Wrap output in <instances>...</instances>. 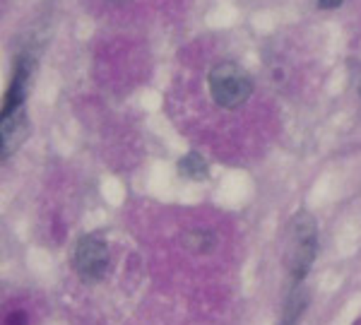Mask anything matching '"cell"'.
Wrapping results in <instances>:
<instances>
[{
	"label": "cell",
	"mask_w": 361,
	"mask_h": 325,
	"mask_svg": "<svg viewBox=\"0 0 361 325\" xmlns=\"http://www.w3.org/2000/svg\"><path fill=\"white\" fill-rule=\"evenodd\" d=\"M27 316L25 313H13V316L8 318V325H27Z\"/></svg>",
	"instance_id": "cell-9"
},
{
	"label": "cell",
	"mask_w": 361,
	"mask_h": 325,
	"mask_svg": "<svg viewBox=\"0 0 361 325\" xmlns=\"http://www.w3.org/2000/svg\"><path fill=\"white\" fill-rule=\"evenodd\" d=\"M27 137H29V118L25 114V106L13 109V111H3V116H0V157L3 159L13 157Z\"/></svg>",
	"instance_id": "cell-4"
},
{
	"label": "cell",
	"mask_w": 361,
	"mask_h": 325,
	"mask_svg": "<svg viewBox=\"0 0 361 325\" xmlns=\"http://www.w3.org/2000/svg\"><path fill=\"white\" fill-rule=\"evenodd\" d=\"M109 246L97 234H87L78 241L73 253V263L80 277L87 282H99L109 270Z\"/></svg>",
	"instance_id": "cell-3"
},
{
	"label": "cell",
	"mask_w": 361,
	"mask_h": 325,
	"mask_svg": "<svg viewBox=\"0 0 361 325\" xmlns=\"http://www.w3.org/2000/svg\"><path fill=\"white\" fill-rule=\"evenodd\" d=\"M306 304H308V294L304 289H296L292 297H289L287 306H284V316H282V323L279 325H296L299 316L306 311Z\"/></svg>",
	"instance_id": "cell-8"
},
{
	"label": "cell",
	"mask_w": 361,
	"mask_h": 325,
	"mask_svg": "<svg viewBox=\"0 0 361 325\" xmlns=\"http://www.w3.org/2000/svg\"><path fill=\"white\" fill-rule=\"evenodd\" d=\"M183 246L193 253H212L217 248V236L207 229H190L183 234Z\"/></svg>",
	"instance_id": "cell-6"
},
{
	"label": "cell",
	"mask_w": 361,
	"mask_h": 325,
	"mask_svg": "<svg viewBox=\"0 0 361 325\" xmlns=\"http://www.w3.org/2000/svg\"><path fill=\"white\" fill-rule=\"evenodd\" d=\"M178 173L185 178H190V181H202V178H207V161L202 159L197 152H188L185 157H180L178 161Z\"/></svg>",
	"instance_id": "cell-7"
},
{
	"label": "cell",
	"mask_w": 361,
	"mask_h": 325,
	"mask_svg": "<svg viewBox=\"0 0 361 325\" xmlns=\"http://www.w3.org/2000/svg\"><path fill=\"white\" fill-rule=\"evenodd\" d=\"M294 255L292 263H289V270H292V277L296 282H301L311 270L313 260H316L318 253V234H316V222L308 212H299L294 217Z\"/></svg>",
	"instance_id": "cell-2"
},
{
	"label": "cell",
	"mask_w": 361,
	"mask_h": 325,
	"mask_svg": "<svg viewBox=\"0 0 361 325\" xmlns=\"http://www.w3.org/2000/svg\"><path fill=\"white\" fill-rule=\"evenodd\" d=\"M318 5H320L323 10H333V8H340L342 0H318Z\"/></svg>",
	"instance_id": "cell-10"
},
{
	"label": "cell",
	"mask_w": 361,
	"mask_h": 325,
	"mask_svg": "<svg viewBox=\"0 0 361 325\" xmlns=\"http://www.w3.org/2000/svg\"><path fill=\"white\" fill-rule=\"evenodd\" d=\"M109 3H116V5H118V3H126V0H109Z\"/></svg>",
	"instance_id": "cell-11"
},
{
	"label": "cell",
	"mask_w": 361,
	"mask_h": 325,
	"mask_svg": "<svg viewBox=\"0 0 361 325\" xmlns=\"http://www.w3.org/2000/svg\"><path fill=\"white\" fill-rule=\"evenodd\" d=\"M32 70H34V61L32 58H22L15 68V75L10 80V87L5 92V102H3V111H13V109L25 106L27 99V90H29V80H32Z\"/></svg>",
	"instance_id": "cell-5"
},
{
	"label": "cell",
	"mask_w": 361,
	"mask_h": 325,
	"mask_svg": "<svg viewBox=\"0 0 361 325\" xmlns=\"http://www.w3.org/2000/svg\"><path fill=\"white\" fill-rule=\"evenodd\" d=\"M209 97L219 109H238L253 94V80L236 63H219L207 75Z\"/></svg>",
	"instance_id": "cell-1"
}]
</instances>
